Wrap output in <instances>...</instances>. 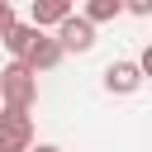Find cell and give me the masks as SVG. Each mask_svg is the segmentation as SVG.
Instances as JSON below:
<instances>
[{
    "mask_svg": "<svg viewBox=\"0 0 152 152\" xmlns=\"http://www.w3.org/2000/svg\"><path fill=\"white\" fill-rule=\"evenodd\" d=\"M38 100V76L24 66V62H10L0 71V104H14V109H33Z\"/></svg>",
    "mask_w": 152,
    "mask_h": 152,
    "instance_id": "cell-1",
    "label": "cell"
},
{
    "mask_svg": "<svg viewBox=\"0 0 152 152\" xmlns=\"http://www.w3.org/2000/svg\"><path fill=\"white\" fill-rule=\"evenodd\" d=\"M57 48H62V57H66V52H90V48H95V28H90L81 14H66V19L57 24Z\"/></svg>",
    "mask_w": 152,
    "mask_h": 152,
    "instance_id": "cell-2",
    "label": "cell"
},
{
    "mask_svg": "<svg viewBox=\"0 0 152 152\" xmlns=\"http://www.w3.org/2000/svg\"><path fill=\"white\" fill-rule=\"evenodd\" d=\"M104 90L109 95H133V90H142V71L133 62H109L104 66Z\"/></svg>",
    "mask_w": 152,
    "mask_h": 152,
    "instance_id": "cell-3",
    "label": "cell"
},
{
    "mask_svg": "<svg viewBox=\"0 0 152 152\" xmlns=\"http://www.w3.org/2000/svg\"><path fill=\"white\" fill-rule=\"evenodd\" d=\"M0 138H14L24 147H33V119H28V109L0 104Z\"/></svg>",
    "mask_w": 152,
    "mask_h": 152,
    "instance_id": "cell-4",
    "label": "cell"
},
{
    "mask_svg": "<svg viewBox=\"0 0 152 152\" xmlns=\"http://www.w3.org/2000/svg\"><path fill=\"white\" fill-rule=\"evenodd\" d=\"M57 62H62V48H57V38L38 33V38H33V48H28V57H24V66L38 76V71H52Z\"/></svg>",
    "mask_w": 152,
    "mask_h": 152,
    "instance_id": "cell-5",
    "label": "cell"
},
{
    "mask_svg": "<svg viewBox=\"0 0 152 152\" xmlns=\"http://www.w3.org/2000/svg\"><path fill=\"white\" fill-rule=\"evenodd\" d=\"M66 14H71V0H33V10H28V24H33L38 33H43L48 24L57 28V24L66 19Z\"/></svg>",
    "mask_w": 152,
    "mask_h": 152,
    "instance_id": "cell-6",
    "label": "cell"
},
{
    "mask_svg": "<svg viewBox=\"0 0 152 152\" xmlns=\"http://www.w3.org/2000/svg\"><path fill=\"white\" fill-rule=\"evenodd\" d=\"M33 38H38V28H33V24H19V19H14V24H10L5 33H0V43H5L10 52H14V62H24V57H28Z\"/></svg>",
    "mask_w": 152,
    "mask_h": 152,
    "instance_id": "cell-7",
    "label": "cell"
},
{
    "mask_svg": "<svg viewBox=\"0 0 152 152\" xmlns=\"http://www.w3.org/2000/svg\"><path fill=\"white\" fill-rule=\"evenodd\" d=\"M124 14V0H90L86 10H81V19L95 28V24H109V19H119Z\"/></svg>",
    "mask_w": 152,
    "mask_h": 152,
    "instance_id": "cell-8",
    "label": "cell"
},
{
    "mask_svg": "<svg viewBox=\"0 0 152 152\" xmlns=\"http://www.w3.org/2000/svg\"><path fill=\"white\" fill-rule=\"evenodd\" d=\"M124 10H128V14H138V19H147V14H152V0H128Z\"/></svg>",
    "mask_w": 152,
    "mask_h": 152,
    "instance_id": "cell-9",
    "label": "cell"
},
{
    "mask_svg": "<svg viewBox=\"0 0 152 152\" xmlns=\"http://www.w3.org/2000/svg\"><path fill=\"white\" fill-rule=\"evenodd\" d=\"M10 24H14V5H10V0H0V33H5Z\"/></svg>",
    "mask_w": 152,
    "mask_h": 152,
    "instance_id": "cell-10",
    "label": "cell"
},
{
    "mask_svg": "<svg viewBox=\"0 0 152 152\" xmlns=\"http://www.w3.org/2000/svg\"><path fill=\"white\" fill-rule=\"evenodd\" d=\"M0 152H28L24 142H14V138H0Z\"/></svg>",
    "mask_w": 152,
    "mask_h": 152,
    "instance_id": "cell-11",
    "label": "cell"
},
{
    "mask_svg": "<svg viewBox=\"0 0 152 152\" xmlns=\"http://www.w3.org/2000/svg\"><path fill=\"white\" fill-rule=\"evenodd\" d=\"M28 152H66V147H57V142H38V147H28Z\"/></svg>",
    "mask_w": 152,
    "mask_h": 152,
    "instance_id": "cell-12",
    "label": "cell"
}]
</instances>
